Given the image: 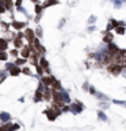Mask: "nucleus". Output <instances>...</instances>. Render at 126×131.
Masks as SVG:
<instances>
[{
    "label": "nucleus",
    "instance_id": "nucleus-44",
    "mask_svg": "<svg viewBox=\"0 0 126 131\" xmlns=\"http://www.w3.org/2000/svg\"><path fill=\"white\" fill-rule=\"evenodd\" d=\"M88 91H89V93H91V94H96V93H97V91H96V88H94V87L93 86H89V90H88Z\"/></svg>",
    "mask_w": 126,
    "mask_h": 131
},
{
    "label": "nucleus",
    "instance_id": "nucleus-26",
    "mask_svg": "<svg viewBox=\"0 0 126 131\" xmlns=\"http://www.w3.org/2000/svg\"><path fill=\"white\" fill-rule=\"evenodd\" d=\"M43 6H42V4H36L34 5V14L36 15H41V14H43Z\"/></svg>",
    "mask_w": 126,
    "mask_h": 131
},
{
    "label": "nucleus",
    "instance_id": "nucleus-15",
    "mask_svg": "<svg viewBox=\"0 0 126 131\" xmlns=\"http://www.w3.org/2000/svg\"><path fill=\"white\" fill-rule=\"evenodd\" d=\"M4 4H5V8L8 11H12L14 10V6H15V1L14 0H4Z\"/></svg>",
    "mask_w": 126,
    "mask_h": 131
},
{
    "label": "nucleus",
    "instance_id": "nucleus-8",
    "mask_svg": "<svg viewBox=\"0 0 126 131\" xmlns=\"http://www.w3.org/2000/svg\"><path fill=\"white\" fill-rule=\"evenodd\" d=\"M60 94H61V98L62 101H64L65 104H71V99H70V96H69V92L65 91L64 88H60Z\"/></svg>",
    "mask_w": 126,
    "mask_h": 131
},
{
    "label": "nucleus",
    "instance_id": "nucleus-18",
    "mask_svg": "<svg viewBox=\"0 0 126 131\" xmlns=\"http://www.w3.org/2000/svg\"><path fill=\"white\" fill-rule=\"evenodd\" d=\"M39 65H41V66L44 69V70L49 67V61L45 59V57H43V55H42V57L39 58Z\"/></svg>",
    "mask_w": 126,
    "mask_h": 131
},
{
    "label": "nucleus",
    "instance_id": "nucleus-6",
    "mask_svg": "<svg viewBox=\"0 0 126 131\" xmlns=\"http://www.w3.org/2000/svg\"><path fill=\"white\" fill-rule=\"evenodd\" d=\"M41 81L48 87H52V85L56 81V78L54 76H52V75H47V76H42L41 77Z\"/></svg>",
    "mask_w": 126,
    "mask_h": 131
},
{
    "label": "nucleus",
    "instance_id": "nucleus-31",
    "mask_svg": "<svg viewBox=\"0 0 126 131\" xmlns=\"http://www.w3.org/2000/svg\"><path fill=\"white\" fill-rule=\"evenodd\" d=\"M34 67H36V72H37V75H38L39 77H42V76H43V74H44V69H43L39 64L37 65V66H34Z\"/></svg>",
    "mask_w": 126,
    "mask_h": 131
},
{
    "label": "nucleus",
    "instance_id": "nucleus-5",
    "mask_svg": "<svg viewBox=\"0 0 126 131\" xmlns=\"http://www.w3.org/2000/svg\"><path fill=\"white\" fill-rule=\"evenodd\" d=\"M33 45H34V48L37 49V52H38L41 55H44V54L47 53V49L41 44V39L37 38V37H36V39L33 41Z\"/></svg>",
    "mask_w": 126,
    "mask_h": 131
},
{
    "label": "nucleus",
    "instance_id": "nucleus-47",
    "mask_svg": "<svg viewBox=\"0 0 126 131\" xmlns=\"http://www.w3.org/2000/svg\"><path fill=\"white\" fill-rule=\"evenodd\" d=\"M23 3V0H15V6L17 8V6H21Z\"/></svg>",
    "mask_w": 126,
    "mask_h": 131
},
{
    "label": "nucleus",
    "instance_id": "nucleus-39",
    "mask_svg": "<svg viewBox=\"0 0 126 131\" xmlns=\"http://www.w3.org/2000/svg\"><path fill=\"white\" fill-rule=\"evenodd\" d=\"M109 22H110V23L113 25V27H114V28L119 26V21H116L115 18H110V20H109Z\"/></svg>",
    "mask_w": 126,
    "mask_h": 131
},
{
    "label": "nucleus",
    "instance_id": "nucleus-20",
    "mask_svg": "<svg viewBox=\"0 0 126 131\" xmlns=\"http://www.w3.org/2000/svg\"><path fill=\"white\" fill-rule=\"evenodd\" d=\"M9 54H10V57L11 58H18L20 57V49H17V48H12V49H10V52H9Z\"/></svg>",
    "mask_w": 126,
    "mask_h": 131
},
{
    "label": "nucleus",
    "instance_id": "nucleus-9",
    "mask_svg": "<svg viewBox=\"0 0 126 131\" xmlns=\"http://www.w3.org/2000/svg\"><path fill=\"white\" fill-rule=\"evenodd\" d=\"M58 4H59V0H44L42 3V6H43V9H48L50 6H54Z\"/></svg>",
    "mask_w": 126,
    "mask_h": 131
},
{
    "label": "nucleus",
    "instance_id": "nucleus-33",
    "mask_svg": "<svg viewBox=\"0 0 126 131\" xmlns=\"http://www.w3.org/2000/svg\"><path fill=\"white\" fill-rule=\"evenodd\" d=\"M22 70V74H24V75H27V76H33V74H32V71H31V67H22L21 69Z\"/></svg>",
    "mask_w": 126,
    "mask_h": 131
},
{
    "label": "nucleus",
    "instance_id": "nucleus-36",
    "mask_svg": "<svg viewBox=\"0 0 126 131\" xmlns=\"http://www.w3.org/2000/svg\"><path fill=\"white\" fill-rule=\"evenodd\" d=\"M66 25V18L65 17H62L61 20H60V22H59V25H58V29H61L62 27H64Z\"/></svg>",
    "mask_w": 126,
    "mask_h": 131
},
{
    "label": "nucleus",
    "instance_id": "nucleus-22",
    "mask_svg": "<svg viewBox=\"0 0 126 131\" xmlns=\"http://www.w3.org/2000/svg\"><path fill=\"white\" fill-rule=\"evenodd\" d=\"M10 54L6 50H0V61H8Z\"/></svg>",
    "mask_w": 126,
    "mask_h": 131
},
{
    "label": "nucleus",
    "instance_id": "nucleus-10",
    "mask_svg": "<svg viewBox=\"0 0 126 131\" xmlns=\"http://www.w3.org/2000/svg\"><path fill=\"white\" fill-rule=\"evenodd\" d=\"M44 113H45L47 118H48L50 121H54V120L56 119V116H58V115L55 114V111H54L53 109H47L45 111H44Z\"/></svg>",
    "mask_w": 126,
    "mask_h": 131
},
{
    "label": "nucleus",
    "instance_id": "nucleus-40",
    "mask_svg": "<svg viewBox=\"0 0 126 131\" xmlns=\"http://www.w3.org/2000/svg\"><path fill=\"white\" fill-rule=\"evenodd\" d=\"M87 31L89 33H92V32H94V31H97V27L94 26V25H89V26H88V28H87Z\"/></svg>",
    "mask_w": 126,
    "mask_h": 131
},
{
    "label": "nucleus",
    "instance_id": "nucleus-49",
    "mask_svg": "<svg viewBox=\"0 0 126 131\" xmlns=\"http://www.w3.org/2000/svg\"><path fill=\"white\" fill-rule=\"evenodd\" d=\"M121 75H122V76L126 78V67H124V69H122V72H121Z\"/></svg>",
    "mask_w": 126,
    "mask_h": 131
},
{
    "label": "nucleus",
    "instance_id": "nucleus-51",
    "mask_svg": "<svg viewBox=\"0 0 126 131\" xmlns=\"http://www.w3.org/2000/svg\"><path fill=\"white\" fill-rule=\"evenodd\" d=\"M124 3H126V0H124Z\"/></svg>",
    "mask_w": 126,
    "mask_h": 131
},
{
    "label": "nucleus",
    "instance_id": "nucleus-11",
    "mask_svg": "<svg viewBox=\"0 0 126 131\" xmlns=\"http://www.w3.org/2000/svg\"><path fill=\"white\" fill-rule=\"evenodd\" d=\"M22 72V70H21V66H17V65H15L14 67L11 69V70L9 71V75H11V76H18Z\"/></svg>",
    "mask_w": 126,
    "mask_h": 131
},
{
    "label": "nucleus",
    "instance_id": "nucleus-23",
    "mask_svg": "<svg viewBox=\"0 0 126 131\" xmlns=\"http://www.w3.org/2000/svg\"><path fill=\"white\" fill-rule=\"evenodd\" d=\"M43 99V92H41V91H38L37 90L36 91V94H34V97H33V101L36 102V103H38V102H41Z\"/></svg>",
    "mask_w": 126,
    "mask_h": 131
},
{
    "label": "nucleus",
    "instance_id": "nucleus-38",
    "mask_svg": "<svg viewBox=\"0 0 126 131\" xmlns=\"http://www.w3.org/2000/svg\"><path fill=\"white\" fill-rule=\"evenodd\" d=\"M16 38H20V39H23L24 38V32H22V31H16Z\"/></svg>",
    "mask_w": 126,
    "mask_h": 131
},
{
    "label": "nucleus",
    "instance_id": "nucleus-37",
    "mask_svg": "<svg viewBox=\"0 0 126 131\" xmlns=\"http://www.w3.org/2000/svg\"><path fill=\"white\" fill-rule=\"evenodd\" d=\"M99 107L103 108V109H108L109 108V103H106L105 101H100L99 102Z\"/></svg>",
    "mask_w": 126,
    "mask_h": 131
},
{
    "label": "nucleus",
    "instance_id": "nucleus-32",
    "mask_svg": "<svg viewBox=\"0 0 126 131\" xmlns=\"http://www.w3.org/2000/svg\"><path fill=\"white\" fill-rule=\"evenodd\" d=\"M14 66H15V61H5V70L10 71Z\"/></svg>",
    "mask_w": 126,
    "mask_h": 131
},
{
    "label": "nucleus",
    "instance_id": "nucleus-17",
    "mask_svg": "<svg viewBox=\"0 0 126 131\" xmlns=\"http://www.w3.org/2000/svg\"><path fill=\"white\" fill-rule=\"evenodd\" d=\"M9 49V42L5 38H0V50H8Z\"/></svg>",
    "mask_w": 126,
    "mask_h": 131
},
{
    "label": "nucleus",
    "instance_id": "nucleus-2",
    "mask_svg": "<svg viewBox=\"0 0 126 131\" xmlns=\"http://www.w3.org/2000/svg\"><path fill=\"white\" fill-rule=\"evenodd\" d=\"M23 32H24V39L27 41V43H33V41L36 39V32H34V29H32L31 27H26L23 29Z\"/></svg>",
    "mask_w": 126,
    "mask_h": 131
},
{
    "label": "nucleus",
    "instance_id": "nucleus-12",
    "mask_svg": "<svg viewBox=\"0 0 126 131\" xmlns=\"http://www.w3.org/2000/svg\"><path fill=\"white\" fill-rule=\"evenodd\" d=\"M113 39H114V36H113V33H111V32H105V33H104V37H103V43L108 44V43L113 42Z\"/></svg>",
    "mask_w": 126,
    "mask_h": 131
},
{
    "label": "nucleus",
    "instance_id": "nucleus-16",
    "mask_svg": "<svg viewBox=\"0 0 126 131\" xmlns=\"http://www.w3.org/2000/svg\"><path fill=\"white\" fill-rule=\"evenodd\" d=\"M26 63H28V59H24L22 57H18L15 59V65L17 66H23V65H26Z\"/></svg>",
    "mask_w": 126,
    "mask_h": 131
},
{
    "label": "nucleus",
    "instance_id": "nucleus-3",
    "mask_svg": "<svg viewBox=\"0 0 126 131\" xmlns=\"http://www.w3.org/2000/svg\"><path fill=\"white\" fill-rule=\"evenodd\" d=\"M11 23V28H14L15 31H23L28 26V22L26 21H17V20H12Z\"/></svg>",
    "mask_w": 126,
    "mask_h": 131
},
{
    "label": "nucleus",
    "instance_id": "nucleus-4",
    "mask_svg": "<svg viewBox=\"0 0 126 131\" xmlns=\"http://www.w3.org/2000/svg\"><path fill=\"white\" fill-rule=\"evenodd\" d=\"M82 110H83V104L80 103L78 101L70 104V111H71V113H73V114H80V113H82Z\"/></svg>",
    "mask_w": 126,
    "mask_h": 131
},
{
    "label": "nucleus",
    "instance_id": "nucleus-35",
    "mask_svg": "<svg viewBox=\"0 0 126 131\" xmlns=\"http://www.w3.org/2000/svg\"><path fill=\"white\" fill-rule=\"evenodd\" d=\"M8 11L6 10V8H5V4H4V0H0V15H3V14H5V12Z\"/></svg>",
    "mask_w": 126,
    "mask_h": 131
},
{
    "label": "nucleus",
    "instance_id": "nucleus-27",
    "mask_svg": "<svg viewBox=\"0 0 126 131\" xmlns=\"http://www.w3.org/2000/svg\"><path fill=\"white\" fill-rule=\"evenodd\" d=\"M98 118H99V120H102V121H108V116H106V114L103 110H98Z\"/></svg>",
    "mask_w": 126,
    "mask_h": 131
},
{
    "label": "nucleus",
    "instance_id": "nucleus-48",
    "mask_svg": "<svg viewBox=\"0 0 126 131\" xmlns=\"http://www.w3.org/2000/svg\"><path fill=\"white\" fill-rule=\"evenodd\" d=\"M31 1L34 3V5H36V4H42V3H43L42 0H31Z\"/></svg>",
    "mask_w": 126,
    "mask_h": 131
},
{
    "label": "nucleus",
    "instance_id": "nucleus-25",
    "mask_svg": "<svg viewBox=\"0 0 126 131\" xmlns=\"http://www.w3.org/2000/svg\"><path fill=\"white\" fill-rule=\"evenodd\" d=\"M114 31L116 32V34L124 36V34H125V31H126V27H125V26H118V27L114 28Z\"/></svg>",
    "mask_w": 126,
    "mask_h": 131
},
{
    "label": "nucleus",
    "instance_id": "nucleus-50",
    "mask_svg": "<svg viewBox=\"0 0 126 131\" xmlns=\"http://www.w3.org/2000/svg\"><path fill=\"white\" fill-rule=\"evenodd\" d=\"M18 102H21V103H23V102H24V98H23V97H21L20 99H18Z\"/></svg>",
    "mask_w": 126,
    "mask_h": 131
},
{
    "label": "nucleus",
    "instance_id": "nucleus-41",
    "mask_svg": "<svg viewBox=\"0 0 126 131\" xmlns=\"http://www.w3.org/2000/svg\"><path fill=\"white\" fill-rule=\"evenodd\" d=\"M42 16H43V14H41V15H36V17H34V23L38 25L39 21H41V18H42Z\"/></svg>",
    "mask_w": 126,
    "mask_h": 131
},
{
    "label": "nucleus",
    "instance_id": "nucleus-24",
    "mask_svg": "<svg viewBox=\"0 0 126 131\" xmlns=\"http://www.w3.org/2000/svg\"><path fill=\"white\" fill-rule=\"evenodd\" d=\"M94 96H96V97L99 99V101H105V102H108V101H109V97H108V96H105L104 93H102V92H97Z\"/></svg>",
    "mask_w": 126,
    "mask_h": 131
},
{
    "label": "nucleus",
    "instance_id": "nucleus-45",
    "mask_svg": "<svg viewBox=\"0 0 126 131\" xmlns=\"http://www.w3.org/2000/svg\"><path fill=\"white\" fill-rule=\"evenodd\" d=\"M18 129H20V125H18V124H14V125L11 126V131H16Z\"/></svg>",
    "mask_w": 126,
    "mask_h": 131
},
{
    "label": "nucleus",
    "instance_id": "nucleus-7",
    "mask_svg": "<svg viewBox=\"0 0 126 131\" xmlns=\"http://www.w3.org/2000/svg\"><path fill=\"white\" fill-rule=\"evenodd\" d=\"M20 55H21L22 58H24V59H28V58L31 57V49H29L28 44H27V45H23V47L20 49Z\"/></svg>",
    "mask_w": 126,
    "mask_h": 131
},
{
    "label": "nucleus",
    "instance_id": "nucleus-13",
    "mask_svg": "<svg viewBox=\"0 0 126 131\" xmlns=\"http://www.w3.org/2000/svg\"><path fill=\"white\" fill-rule=\"evenodd\" d=\"M11 119V115L9 113H6V111H3V113H0V121L1 123H9Z\"/></svg>",
    "mask_w": 126,
    "mask_h": 131
},
{
    "label": "nucleus",
    "instance_id": "nucleus-21",
    "mask_svg": "<svg viewBox=\"0 0 126 131\" xmlns=\"http://www.w3.org/2000/svg\"><path fill=\"white\" fill-rule=\"evenodd\" d=\"M34 32H36V37H37V38H39V39L43 38V28H42V26L37 25V28L34 29Z\"/></svg>",
    "mask_w": 126,
    "mask_h": 131
},
{
    "label": "nucleus",
    "instance_id": "nucleus-28",
    "mask_svg": "<svg viewBox=\"0 0 126 131\" xmlns=\"http://www.w3.org/2000/svg\"><path fill=\"white\" fill-rule=\"evenodd\" d=\"M8 76H9V71L8 70H5V69L4 70H0V81H1V82L5 81V78Z\"/></svg>",
    "mask_w": 126,
    "mask_h": 131
},
{
    "label": "nucleus",
    "instance_id": "nucleus-19",
    "mask_svg": "<svg viewBox=\"0 0 126 131\" xmlns=\"http://www.w3.org/2000/svg\"><path fill=\"white\" fill-rule=\"evenodd\" d=\"M16 11H17V12H20V14H22V15H24L27 18H31V15L28 14V11L24 9L22 5H21V6H17V8H16Z\"/></svg>",
    "mask_w": 126,
    "mask_h": 131
},
{
    "label": "nucleus",
    "instance_id": "nucleus-1",
    "mask_svg": "<svg viewBox=\"0 0 126 131\" xmlns=\"http://www.w3.org/2000/svg\"><path fill=\"white\" fill-rule=\"evenodd\" d=\"M106 69H108V71L113 75H115V76H118V75H120L122 72V69L124 66L121 64H118V63H111L109 64L108 66H106Z\"/></svg>",
    "mask_w": 126,
    "mask_h": 131
},
{
    "label": "nucleus",
    "instance_id": "nucleus-14",
    "mask_svg": "<svg viewBox=\"0 0 126 131\" xmlns=\"http://www.w3.org/2000/svg\"><path fill=\"white\" fill-rule=\"evenodd\" d=\"M12 44H14V48H17V49H21L24 45L23 39H20V38H14L12 39Z\"/></svg>",
    "mask_w": 126,
    "mask_h": 131
},
{
    "label": "nucleus",
    "instance_id": "nucleus-46",
    "mask_svg": "<svg viewBox=\"0 0 126 131\" xmlns=\"http://www.w3.org/2000/svg\"><path fill=\"white\" fill-rule=\"evenodd\" d=\"M82 88H83L85 91H88V90H89V85H88V82H87V81H86V82L82 85Z\"/></svg>",
    "mask_w": 126,
    "mask_h": 131
},
{
    "label": "nucleus",
    "instance_id": "nucleus-34",
    "mask_svg": "<svg viewBox=\"0 0 126 131\" xmlns=\"http://www.w3.org/2000/svg\"><path fill=\"white\" fill-rule=\"evenodd\" d=\"M97 22V16L96 15H91L88 17V25H94Z\"/></svg>",
    "mask_w": 126,
    "mask_h": 131
},
{
    "label": "nucleus",
    "instance_id": "nucleus-29",
    "mask_svg": "<svg viewBox=\"0 0 126 131\" xmlns=\"http://www.w3.org/2000/svg\"><path fill=\"white\" fill-rule=\"evenodd\" d=\"M53 91H60V88H61V83H60V81H58L56 80L55 82L52 85V87H50Z\"/></svg>",
    "mask_w": 126,
    "mask_h": 131
},
{
    "label": "nucleus",
    "instance_id": "nucleus-30",
    "mask_svg": "<svg viewBox=\"0 0 126 131\" xmlns=\"http://www.w3.org/2000/svg\"><path fill=\"white\" fill-rule=\"evenodd\" d=\"M111 3H113V5H114L115 9H121V6L124 4L122 0H111Z\"/></svg>",
    "mask_w": 126,
    "mask_h": 131
},
{
    "label": "nucleus",
    "instance_id": "nucleus-43",
    "mask_svg": "<svg viewBox=\"0 0 126 131\" xmlns=\"http://www.w3.org/2000/svg\"><path fill=\"white\" fill-rule=\"evenodd\" d=\"M61 110H62V111H65V113H66V111H70V104L64 105V107L61 108Z\"/></svg>",
    "mask_w": 126,
    "mask_h": 131
},
{
    "label": "nucleus",
    "instance_id": "nucleus-42",
    "mask_svg": "<svg viewBox=\"0 0 126 131\" xmlns=\"http://www.w3.org/2000/svg\"><path fill=\"white\" fill-rule=\"evenodd\" d=\"M111 29H114V27H113V25L109 22L108 25H106V28H105V32H110Z\"/></svg>",
    "mask_w": 126,
    "mask_h": 131
}]
</instances>
